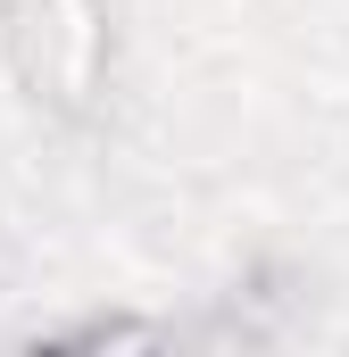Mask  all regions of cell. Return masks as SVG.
Listing matches in <instances>:
<instances>
[{
  "label": "cell",
  "mask_w": 349,
  "mask_h": 357,
  "mask_svg": "<svg viewBox=\"0 0 349 357\" xmlns=\"http://www.w3.org/2000/svg\"><path fill=\"white\" fill-rule=\"evenodd\" d=\"M42 25H50V59H34L25 84H34V100L84 116L100 91V67H108V17H100V0H42Z\"/></svg>",
  "instance_id": "1"
}]
</instances>
